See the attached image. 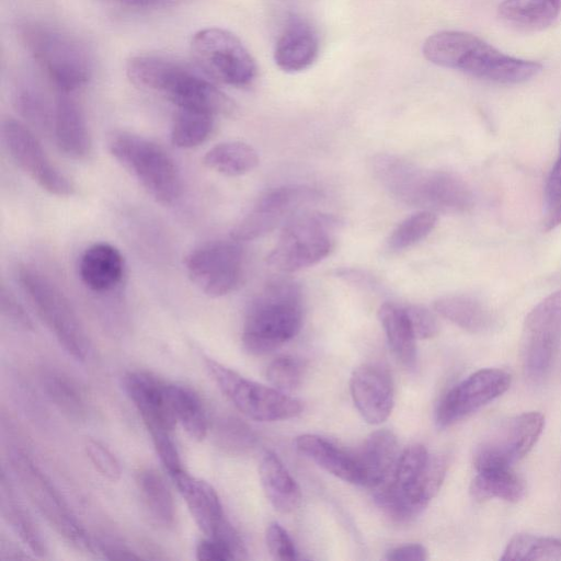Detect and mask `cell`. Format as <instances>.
<instances>
[{"label":"cell","instance_id":"6da1fadb","mask_svg":"<svg viewBox=\"0 0 561 561\" xmlns=\"http://www.w3.org/2000/svg\"><path fill=\"white\" fill-rule=\"evenodd\" d=\"M424 57L439 67L499 84H518L536 77L542 65L506 55L480 37L461 31H439L423 44Z\"/></svg>","mask_w":561,"mask_h":561},{"label":"cell","instance_id":"7a4b0ae2","mask_svg":"<svg viewBox=\"0 0 561 561\" xmlns=\"http://www.w3.org/2000/svg\"><path fill=\"white\" fill-rule=\"evenodd\" d=\"M448 467L443 455H431L421 444L408 446L391 476L373 489L374 499L392 520L408 523L419 516L439 491Z\"/></svg>","mask_w":561,"mask_h":561},{"label":"cell","instance_id":"3957f363","mask_svg":"<svg viewBox=\"0 0 561 561\" xmlns=\"http://www.w3.org/2000/svg\"><path fill=\"white\" fill-rule=\"evenodd\" d=\"M301 323L300 287L289 278L273 279L247 312L243 348L252 355L271 353L295 337Z\"/></svg>","mask_w":561,"mask_h":561},{"label":"cell","instance_id":"277c9868","mask_svg":"<svg viewBox=\"0 0 561 561\" xmlns=\"http://www.w3.org/2000/svg\"><path fill=\"white\" fill-rule=\"evenodd\" d=\"M111 154L159 203L171 205L182 193L180 171L172 157L154 141L128 131L114 133Z\"/></svg>","mask_w":561,"mask_h":561},{"label":"cell","instance_id":"5b68a950","mask_svg":"<svg viewBox=\"0 0 561 561\" xmlns=\"http://www.w3.org/2000/svg\"><path fill=\"white\" fill-rule=\"evenodd\" d=\"M26 48L60 92L69 93L85 84L92 75V60L75 36L45 24H26L22 30Z\"/></svg>","mask_w":561,"mask_h":561},{"label":"cell","instance_id":"8992f818","mask_svg":"<svg viewBox=\"0 0 561 561\" xmlns=\"http://www.w3.org/2000/svg\"><path fill=\"white\" fill-rule=\"evenodd\" d=\"M8 460L20 488L57 535L78 550L94 552L96 543L34 460L21 449H12Z\"/></svg>","mask_w":561,"mask_h":561},{"label":"cell","instance_id":"52a82bcc","mask_svg":"<svg viewBox=\"0 0 561 561\" xmlns=\"http://www.w3.org/2000/svg\"><path fill=\"white\" fill-rule=\"evenodd\" d=\"M337 226L339 219L329 214H297L284 225L267 264L282 273L314 265L332 251Z\"/></svg>","mask_w":561,"mask_h":561},{"label":"cell","instance_id":"ba28073f","mask_svg":"<svg viewBox=\"0 0 561 561\" xmlns=\"http://www.w3.org/2000/svg\"><path fill=\"white\" fill-rule=\"evenodd\" d=\"M18 279L39 318L65 351L83 362L90 352L85 330L67 297L50 279L30 266H21Z\"/></svg>","mask_w":561,"mask_h":561},{"label":"cell","instance_id":"9c48e42d","mask_svg":"<svg viewBox=\"0 0 561 561\" xmlns=\"http://www.w3.org/2000/svg\"><path fill=\"white\" fill-rule=\"evenodd\" d=\"M205 365L225 397L249 419L274 422L293 419L301 413V402L296 398L250 380L211 358H205Z\"/></svg>","mask_w":561,"mask_h":561},{"label":"cell","instance_id":"30bf717a","mask_svg":"<svg viewBox=\"0 0 561 561\" xmlns=\"http://www.w3.org/2000/svg\"><path fill=\"white\" fill-rule=\"evenodd\" d=\"M191 56L208 78L231 87H245L256 77L257 67L250 51L231 32L206 27L194 34Z\"/></svg>","mask_w":561,"mask_h":561},{"label":"cell","instance_id":"8fae6325","mask_svg":"<svg viewBox=\"0 0 561 561\" xmlns=\"http://www.w3.org/2000/svg\"><path fill=\"white\" fill-rule=\"evenodd\" d=\"M561 343V289L541 300L526 317L522 355L524 369L534 380L550 371Z\"/></svg>","mask_w":561,"mask_h":561},{"label":"cell","instance_id":"7c38bea8","mask_svg":"<svg viewBox=\"0 0 561 561\" xmlns=\"http://www.w3.org/2000/svg\"><path fill=\"white\" fill-rule=\"evenodd\" d=\"M545 417L539 412H524L502 422L480 443L473 456L478 470L512 468L534 447L542 433Z\"/></svg>","mask_w":561,"mask_h":561},{"label":"cell","instance_id":"4fadbf2b","mask_svg":"<svg viewBox=\"0 0 561 561\" xmlns=\"http://www.w3.org/2000/svg\"><path fill=\"white\" fill-rule=\"evenodd\" d=\"M185 267L190 278L207 296H225L240 283L242 248L234 240L201 244L186 255Z\"/></svg>","mask_w":561,"mask_h":561},{"label":"cell","instance_id":"5bb4252c","mask_svg":"<svg viewBox=\"0 0 561 561\" xmlns=\"http://www.w3.org/2000/svg\"><path fill=\"white\" fill-rule=\"evenodd\" d=\"M320 193L302 184L284 185L262 195L252 209L232 228L234 241H251L261 238L279 225L287 224L299 214L302 206L319 198Z\"/></svg>","mask_w":561,"mask_h":561},{"label":"cell","instance_id":"9a60e30c","mask_svg":"<svg viewBox=\"0 0 561 561\" xmlns=\"http://www.w3.org/2000/svg\"><path fill=\"white\" fill-rule=\"evenodd\" d=\"M1 134L10 157L43 190L60 197L73 194L72 182L49 160L41 142L24 124L7 118Z\"/></svg>","mask_w":561,"mask_h":561},{"label":"cell","instance_id":"2e32d148","mask_svg":"<svg viewBox=\"0 0 561 561\" xmlns=\"http://www.w3.org/2000/svg\"><path fill=\"white\" fill-rule=\"evenodd\" d=\"M510 373L499 368L480 369L453 387L436 410V425L448 427L503 394L511 386Z\"/></svg>","mask_w":561,"mask_h":561},{"label":"cell","instance_id":"e0dca14e","mask_svg":"<svg viewBox=\"0 0 561 561\" xmlns=\"http://www.w3.org/2000/svg\"><path fill=\"white\" fill-rule=\"evenodd\" d=\"M171 478L194 522L205 536L224 538L238 549L244 547L241 537L227 520L217 492L208 482L191 476L185 470Z\"/></svg>","mask_w":561,"mask_h":561},{"label":"cell","instance_id":"ac0fdd59","mask_svg":"<svg viewBox=\"0 0 561 561\" xmlns=\"http://www.w3.org/2000/svg\"><path fill=\"white\" fill-rule=\"evenodd\" d=\"M158 91L162 92L178 108L199 110L215 116L230 114L234 108L231 100L209 80L175 60Z\"/></svg>","mask_w":561,"mask_h":561},{"label":"cell","instance_id":"d6986e66","mask_svg":"<svg viewBox=\"0 0 561 561\" xmlns=\"http://www.w3.org/2000/svg\"><path fill=\"white\" fill-rule=\"evenodd\" d=\"M124 390L151 436L173 433L176 420L171 409L167 383L144 371H129L123 378Z\"/></svg>","mask_w":561,"mask_h":561},{"label":"cell","instance_id":"ffe728a7","mask_svg":"<svg viewBox=\"0 0 561 561\" xmlns=\"http://www.w3.org/2000/svg\"><path fill=\"white\" fill-rule=\"evenodd\" d=\"M350 390L355 408L367 423L380 424L391 414L394 388L390 374L382 366L366 363L356 367Z\"/></svg>","mask_w":561,"mask_h":561},{"label":"cell","instance_id":"44dd1931","mask_svg":"<svg viewBox=\"0 0 561 561\" xmlns=\"http://www.w3.org/2000/svg\"><path fill=\"white\" fill-rule=\"evenodd\" d=\"M415 206L433 213H466L473 206V194L467 183L453 173L424 171Z\"/></svg>","mask_w":561,"mask_h":561},{"label":"cell","instance_id":"7402d4cb","mask_svg":"<svg viewBox=\"0 0 561 561\" xmlns=\"http://www.w3.org/2000/svg\"><path fill=\"white\" fill-rule=\"evenodd\" d=\"M53 130L59 150L75 160L85 159L91 152V138L82 110L78 103L60 92L53 111Z\"/></svg>","mask_w":561,"mask_h":561},{"label":"cell","instance_id":"603a6c76","mask_svg":"<svg viewBox=\"0 0 561 561\" xmlns=\"http://www.w3.org/2000/svg\"><path fill=\"white\" fill-rule=\"evenodd\" d=\"M319 55V38L313 27L306 21L291 19L278 36L274 60L286 72L308 69Z\"/></svg>","mask_w":561,"mask_h":561},{"label":"cell","instance_id":"cb8c5ba5","mask_svg":"<svg viewBox=\"0 0 561 561\" xmlns=\"http://www.w3.org/2000/svg\"><path fill=\"white\" fill-rule=\"evenodd\" d=\"M399 457L396 435L388 430L371 433L355 455L362 485L371 490L385 482L392 473Z\"/></svg>","mask_w":561,"mask_h":561},{"label":"cell","instance_id":"d4e9b609","mask_svg":"<svg viewBox=\"0 0 561 561\" xmlns=\"http://www.w3.org/2000/svg\"><path fill=\"white\" fill-rule=\"evenodd\" d=\"M124 270V259L118 249L105 242L87 248L79 261L82 283L98 293L114 289L122 282Z\"/></svg>","mask_w":561,"mask_h":561},{"label":"cell","instance_id":"484cf974","mask_svg":"<svg viewBox=\"0 0 561 561\" xmlns=\"http://www.w3.org/2000/svg\"><path fill=\"white\" fill-rule=\"evenodd\" d=\"M296 449L334 477L362 485V476L355 458L330 440L314 434H302L295 439Z\"/></svg>","mask_w":561,"mask_h":561},{"label":"cell","instance_id":"4316f807","mask_svg":"<svg viewBox=\"0 0 561 561\" xmlns=\"http://www.w3.org/2000/svg\"><path fill=\"white\" fill-rule=\"evenodd\" d=\"M259 476L265 496L279 513L295 511L301 502V491L278 456L265 450L260 458Z\"/></svg>","mask_w":561,"mask_h":561},{"label":"cell","instance_id":"83f0119b","mask_svg":"<svg viewBox=\"0 0 561 561\" xmlns=\"http://www.w3.org/2000/svg\"><path fill=\"white\" fill-rule=\"evenodd\" d=\"M0 507L4 520L36 557L47 554V545L32 515L20 501L4 469L0 478Z\"/></svg>","mask_w":561,"mask_h":561},{"label":"cell","instance_id":"f1b7e54d","mask_svg":"<svg viewBox=\"0 0 561 561\" xmlns=\"http://www.w3.org/2000/svg\"><path fill=\"white\" fill-rule=\"evenodd\" d=\"M435 311L459 328L482 333L495 324L493 312L478 299L467 295L443 296L434 301Z\"/></svg>","mask_w":561,"mask_h":561},{"label":"cell","instance_id":"f546056e","mask_svg":"<svg viewBox=\"0 0 561 561\" xmlns=\"http://www.w3.org/2000/svg\"><path fill=\"white\" fill-rule=\"evenodd\" d=\"M378 319L396 357L405 367H414L416 360V337L404 307L391 302L382 304L378 310Z\"/></svg>","mask_w":561,"mask_h":561},{"label":"cell","instance_id":"4dcf8cb0","mask_svg":"<svg viewBox=\"0 0 561 561\" xmlns=\"http://www.w3.org/2000/svg\"><path fill=\"white\" fill-rule=\"evenodd\" d=\"M167 393L176 423L195 440H203L209 428L208 416L199 396L188 387L167 383Z\"/></svg>","mask_w":561,"mask_h":561},{"label":"cell","instance_id":"1f68e13d","mask_svg":"<svg viewBox=\"0 0 561 561\" xmlns=\"http://www.w3.org/2000/svg\"><path fill=\"white\" fill-rule=\"evenodd\" d=\"M142 502L152 519L164 528L174 526L176 512L173 496L159 472L145 468L137 474Z\"/></svg>","mask_w":561,"mask_h":561},{"label":"cell","instance_id":"d6a6232c","mask_svg":"<svg viewBox=\"0 0 561 561\" xmlns=\"http://www.w3.org/2000/svg\"><path fill=\"white\" fill-rule=\"evenodd\" d=\"M499 12L517 28L538 31L551 25L561 10L557 0H504Z\"/></svg>","mask_w":561,"mask_h":561},{"label":"cell","instance_id":"836d02e7","mask_svg":"<svg viewBox=\"0 0 561 561\" xmlns=\"http://www.w3.org/2000/svg\"><path fill=\"white\" fill-rule=\"evenodd\" d=\"M525 491L524 481L512 468L478 470L470 485V493L478 501L500 499L515 503L523 499Z\"/></svg>","mask_w":561,"mask_h":561},{"label":"cell","instance_id":"e575fe53","mask_svg":"<svg viewBox=\"0 0 561 561\" xmlns=\"http://www.w3.org/2000/svg\"><path fill=\"white\" fill-rule=\"evenodd\" d=\"M43 387L50 401L69 419H85L89 404L80 385L59 370H48L43 375Z\"/></svg>","mask_w":561,"mask_h":561},{"label":"cell","instance_id":"d590c367","mask_svg":"<svg viewBox=\"0 0 561 561\" xmlns=\"http://www.w3.org/2000/svg\"><path fill=\"white\" fill-rule=\"evenodd\" d=\"M204 164L224 175H243L259 164L255 149L243 141H225L210 148L203 158Z\"/></svg>","mask_w":561,"mask_h":561},{"label":"cell","instance_id":"8d00e7d4","mask_svg":"<svg viewBox=\"0 0 561 561\" xmlns=\"http://www.w3.org/2000/svg\"><path fill=\"white\" fill-rule=\"evenodd\" d=\"M215 115L193 108H178L172 127L171 141L182 149L203 144L211 134Z\"/></svg>","mask_w":561,"mask_h":561},{"label":"cell","instance_id":"74e56055","mask_svg":"<svg viewBox=\"0 0 561 561\" xmlns=\"http://www.w3.org/2000/svg\"><path fill=\"white\" fill-rule=\"evenodd\" d=\"M561 540L530 534H517L506 545L501 560H558Z\"/></svg>","mask_w":561,"mask_h":561},{"label":"cell","instance_id":"f35d334b","mask_svg":"<svg viewBox=\"0 0 561 561\" xmlns=\"http://www.w3.org/2000/svg\"><path fill=\"white\" fill-rule=\"evenodd\" d=\"M437 216L431 210H421L402 220L391 232L388 247L393 251L403 250L424 239L434 229Z\"/></svg>","mask_w":561,"mask_h":561},{"label":"cell","instance_id":"ab89813d","mask_svg":"<svg viewBox=\"0 0 561 561\" xmlns=\"http://www.w3.org/2000/svg\"><path fill=\"white\" fill-rule=\"evenodd\" d=\"M216 440L228 453L243 454L254 447L256 436L251 427L236 417L220 419L216 425Z\"/></svg>","mask_w":561,"mask_h":561},{"label":"cell","instance_id":"60d3db41","mask_svg":"<svg viewBox=\"0 0 561 561\" xmlns=\"http://www.w3.org/2000/svg\"><path fill=\"white\" fill-rule=\"evenodd\" d=\"M13 103L22 116L33 124L44 126L50 117L46 100L30 81H21L14 88Z\"/></svg>","mask_w":561,"mask_h":561},{"label":"cell","instance_id":"b9f144b4","mask_svg":"<svg viewBox=\"0 0 561 561\" xmlns=\"http://www.w3.org/2000/svg\"><path fill=\"white\" fill-rule=\"evenodd\" d=\"M304 365L294 356L280 355L266 368V379L276 389L287 392L298 388L304 378Z\"/></svg>","mask_w":561,"mask_h":561},{"label":"cell","instance_id":"7bdbcfd3","mask_svg":"<svg viewBox=\"0 0 561 561\" xmlns=\"http://www.w3.org/2000/svg\"><path fill=\"white\" fill-rule=\"evenodd\" d=\"M84 451L94 469L106 480L116 482L122 476L121 465L115 455L102 443L89 439Z\"/></svg>","mask_w":561,"mask_h":561},{"label":"cell","instance_id":"ee69618b","mask_svg":"<svg viewBox=\"0 0 561 561\" xmlns=\"http://www.w3.org/2000/svg\"><path fill=\"white\" fill-rule=\"evenodd\" d=\"M266 547L271 556L280 561L298 559L296 547L286 531L278 523H271L265 534Z\"/></svg>","mask_w":561,"mask_h":561},{"label":"cell","instance_id":"f6af8a7d","mask_svg":"<svg viewBox=\"0 0 561 561\" xmlns=\"http://www.w3.org/2000/svg\"><path fill=\"white\" fill-rule=\"evenodd\" d=\"M196 559L202 561H227L242 559L238 550L226 539L205 536L196 546Z\"/></svg>","mask_w":561,"mask_h":561},{"label":"cell","instance_id":"bcb514c9","mask_svg":"<svg viewBox=\"0 0 561 561\" xmlns=\"http://www.w3.org/2000/svg\"><path fill=\"white\" fill-rule=\"evenodd\" d=\"M404 309L416 340H427L437 335L439 331L437 319L427 308L410 305Z\"/></svg>","mask_w":561,"mask_h":561},{"label":"cell","instance_id":"7dc6e473","mask_svg":"<svg viewBox=\"0 0 561 561\" xmlns=\"http://www.w3.org/2000/svg\"><path fill=\"white\" fill-rule=\"evenodd\" d=\"M151 440L162 466L170 477L184 470L173 433L151 436Z\"/></svg>","mask_w":561,"mask_h":561},{"label":"cell","instance_id":"c3c4849f","mask_svg":"<svg viewBox=\"0 0 561 561\" xmlns=\"http://www.w3.org/2000/svg\"><path fill=\"white\" fill-rule=\"evenodd\" d=\"M1 310L4 317L16 327L23 330L33 329L30 317L4 285L1 286Z\"/></svg>","mask_w":561,"mask_h":561},{"label":"cell","instance_id":"681fc988","mask_svg":"<svg viewBox=\"0 0 561 561\" xmlns=\"http://www.w3.org/2000/svg\"><path fill=\"white\" fill-rule=\"evenodd\" d=\"M545 196L549 207L561 198V135L559 154L547 179Z\"/></svg>","mask_w":561,"mask_h":561},{"label":"cell","instance_id":"f907efd6","mask_svg":"<svg viewBox=\"0 0 561 561\" xmlns=\"http://www.w3.org/2000/svg\"><path fill=\"white\" fill-rule=\"evenodd\" d=\"M386 559L391 561H424L427 559V550L420 543L404 545L390 550Z\"/></svg>","mask_w":561,"mask_h":561},{"label":"cell","instance_id":"816d5d0a","mask_svg":"<svg viewBox=\"0 0 561 561\" xmlns=\"http://www.w3.org/2000/svg\"><path fill=\"white\" fill-rule=\"evenodd\" d=\"M96 550L100 551L106 559L111 560H134L140 559V556L125 546H121L113 542H100L96 543Z\"/></svg>","mask_w":561,"mask_h":561},{"label":"cell","instance_id":"f5cc1de1","mask_svg":"<svg viewBox=\"0 0 561 561\" xmlns=\"http://www.w3.org/2000/svg\"><path fill=\"white\" fill-rule=\"evenodd\" d=\"M119 3L136 9H157L172 4L174 0H117Z\"/></svg>","mask_w":561,"mask_h":561},{"label":"cell","instance_id":"db71d44e","mask_svg":"<svg viewBox=\"0 0 561 561\" xmlns=\"http://www.w3.org/2000/svg\"><path fill=\"white\" fill-rule=\"evenodd\" d=\"M0 554L2 560L31 558L20 547L4 539L1 540Z\"/></svg>","mask_w":561,"mask_h":561},{"label":"cell","instance_id":"11a10c76","mask_svg":"<svg viewBox=\"0 0 561 561\" xmlns=\"http://www.w3.org/2000/svg\"><path fill=\"white\" fill-rule=\"evenodd\" d=\"M561 225V198L551 207L545 220V229L551 230Z\"/></svg>","mask_w":561,"mask_h":561},{"label":"cell","instance_id":"9f6ffc18","mask_svg":"<svg viewBox=\"0 0 561 561\" xmlns=\"http://www.w3.org/2000/svg\"><path fill=\"white\" fill-rule=\"evenodd\" d=\"M559 7H560V10H561V0H557Z\"/></svg>","mask_w":561,"mask_h":561}]
</instances>
